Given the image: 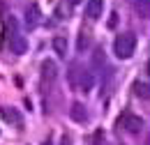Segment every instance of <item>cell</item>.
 Returning <instances> with one entry per match:
<instances>
[{
    "label": "cell",
    "instance_id": "cell-5",
    "mask_svg": "<svg viewBox=\"0 0 150 145\" xmlns=\"http://www.w3.org/2000/svg\"><path fill=\"white\" fill-rule=\"evenodd\" d=\"M58 78V65L53 60H44L42 62V81L44 83H53Z\"/></svg>",
    "mask_w": 150,
    "mask_h": 145
},
{
    "label": "cell",
    "instance_id": "cell-13",
    "mask_svg": "<svg viewBox=\"0 0 150 145\" xmlns=\"http://www.w3.org/2000/svg\"><path fill=\"white\" fill-rule=\"evenodd\" d=\"M134 88H136V94H139V97H141V99H148V83H146V81H141V83H136V85H134Z\"/></svg>",
    "mask_w": 150,
    "mask_h": 145
},
{
    "label": "cell",
    "instance_id": "cell-1",
    "mask_svg": "<svg viewBox=\"0 0 150 145\" xmlns=\"http://www.w3.org/2000/svg\"><path fill=\"white\" fill-rule=\"evenodd\" d=\"M113 51L120 60H129L136 51V35L134 32H120L113 42Z\"/></svg>",
    "mask_w": 150,
    "mask_h": 145
},
{
    "label": "cell",
    "instance_id": "cell-12",
    "mask_svg": "<svg viewBox=\"0 0 150 145\" xmlns=\"http://www.w3.org/2000/svg\"><path fill=\"white\" fill-rule=\"evenodd\" d=\"M104 62H106V55H104L102 49H97V51L93 53V65H95V67H102Z\"/></svg>",
    "mask_w": 150,
    "mask_h": 145
},
{
    "label": "cell",
    "instance_id": "cell-8",
    "mask_svg": "<svg viewBox=\"0 0 150 145\" xmlns=\"http://www.w3.org/2000/svg\"><path fill=\"white\" fill-rule=\"evenodd\" d=\"M93 85H95V76H93V72H88V69H81V78H79V88H76V90L88 92Z\"/></svg>",
    "mask_w": 150,
    "mask_h": 145
},
{
    "label": "cell",
    "instance_id": "cell-7",
    "mask_svg": "<svg viewBox=\"0 0 150 145\" xmlns=\"http://www.w3.org/2000/svg\"><path fill=\"white\" fill-rule=\"evenodd\" d=\"M69 118H72L74 122H86V120H88V111H86V106H83L81 101H74V104L69 106Z\"/></svg>",
    "mask_w": 150,
    "mask_h": 145
},
{
    "label": "cell",
    "instance_id": "cell-6",
    "mask_svg": "<svg viewBox=\"0 0 150 145\" xmlns=\"http://www.w3.org/2000/svg\"><path fill=\"white\" fill-rule=\"evenodd\" d=\"M102 12H104V0H88V5H86V14L90 21H97V18L102 16Z\"/></svg>",
    "mask_w": 150,
    "mask_h": 145
},
{
    "label": "cell",
    "instance_id": "cell-4",
    "mask_svg": "<svg viewBox=\"0 0 150 145\" xmlns=\"http://www.w3.org/2000/svg\"><path fill=\"white\" fill-rule=\"evenodd\" d=\"M9 51H14L16 55H21V53H25V51H28V39H25V37H21L16 30L9 35Z\"/></svg>",
    "mask_w": 150,
    "mask_h": 145
},
{
    "label": "cell",
    "instance_id": "cell-15",
    "mask_svg": "<svg viewBox=\"0 0 150 145\" xmlns=\"http://www.w3.org/2000/svg\"><path fill=\"white\" fill-rule=\"evenodd\" d=\"M69 2H72V5H79V2H81V0H69Z\"/></svg>",
    "mask_w": 150,
    "mask_h": 145
},
{
    "label": "cell",
    "instance_id": "cell-10",
    "mask_svg": "<svg viewBox=\"0 0 150 145\" xmlns=\"http://www.w3.org/2000/svg\"><path fill=\"white\" fill-rule=\"evenodd\" d=\"M53 49H56L58 55H65L67 53V39H65V37H56V39H53Z\"/></svg>",
    "mask_w": 150,
    "mask_h": 145
},
{
    "label": "cell",
    "instance_id": "cell-2",
    "mask_svg": "<svg viewBox=\"0 0 150 145\" xmlns=\"http://www.w3.org/2000/svg\"><path fill=\"white\" fill-rule=\"evenodd\" d=\"M118 122H120V125H122V129H125L127 134H132V136H136V134H141V131H143V120H141L139 115L125 113Z\"/></svg>",
    "mask_w": 150,
    "mask_h": 145
},
{
    "label": "cell",
    "instance_id": "cell-11",
    "mask_svg": "<svg viewBox=\"0 0 150 145\" xmlns=\"http://www.w3.org/2000/svg\"><path fill=\"white\" fill-rule=\"evenodd\" d=\"M88 46H90V32L81 30V35H79V51H86Z\"/></svg>",
    "mask_w": 150,
    "mask_h": 145
},
{
    "label": "cell",
    "instance_id": "cell-9",
    "mask_svg": "<svg viewBox=\"0 0 150 145\" xmlns=\"http://www.w3.org/2000/svg\"><path fill=\"white\" fill-rule=\"evenodd\" d=\"M37 21H39V7L33 2V5H30V9L25 12V23H28V25H35Z\"/></svg>",
    "mask_w": 150,
    "mask_h": 145
},
{
    "label": "cell",
    "instance_id": "cell-14",
    "mask_svg": "<svg viewBox=\"0 0 150 145\" xmlns=\"http://www.w3.org/2000/svg\"><path fill=\"white\" fill-rule=\"evenodd\" d=\"M60 145H72V141H69V138H67V136H65V138H62V141H60Z\"/></svg>",
    "mask_w": 150,
    "mask_h": 145
},
{
    "label": "cell",
    "instance_id": "cell-3",
    "mask_svg": "<svg viewBox=\"0 0 150 145\" xmlns=\"http://www.w3.org/2000/svg\"><path fill=\"white\" fill-rule=\"evenodd\" d=\"M0 118H2V120H7L9 125H14L16 129L23 127V115H21L16 108H5V106H0Z\"/></svg>",
    "mask_w": 150,
    "mask_h": 145
}]
</instances>
